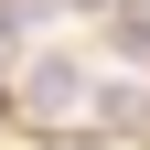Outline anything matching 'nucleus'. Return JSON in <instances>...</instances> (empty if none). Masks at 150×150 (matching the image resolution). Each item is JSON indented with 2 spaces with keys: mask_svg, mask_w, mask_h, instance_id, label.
I'll use <instances>...</instances> for the list:
<instances>
[{
  "mask_svg": "<svg viewBox=\"0 0 150 150\" xmlns=\"http://www.w3.org/2000/svg\"><path fill=\"white\" fill-rule=\"evenodd\" d=\"M75 11H97V0H75Z\"/></svg>",
  "mask_w": 150,
  "mask_h": 150,
  "instance_id": "obj_3",
  "label": "nucleus"
},
{
  "mask_svg": "<svg viewBox=\"0 0 150 150\" xmlns=\"http://www.w3.org/2000/svg\"><path fill=\"white\" fill-rule=\"evenodd\" d=\"M32 107H43V118L86 107V75H75V64H32Z\"/></svg>",
  "mask_w": 150,
  "mask_h": 150,
  "instance_id": "obj_1",
  "label": "nucleus"
},
{
  "mask_svg": "<svg viewBox=\"0 0 150 150\" xmlns=\"http://www.w3.org/2000/svg\"><path fill=\"white\" fill-rule=\"evenodd\" d=\"M118 43H129V54H150V0H118Z\"/></svg>",
  "mask_w": 150,
  "mask_h": 150,
  "instance_id": "obj_2",
  "label": "nucleus"
}]
</instances>
